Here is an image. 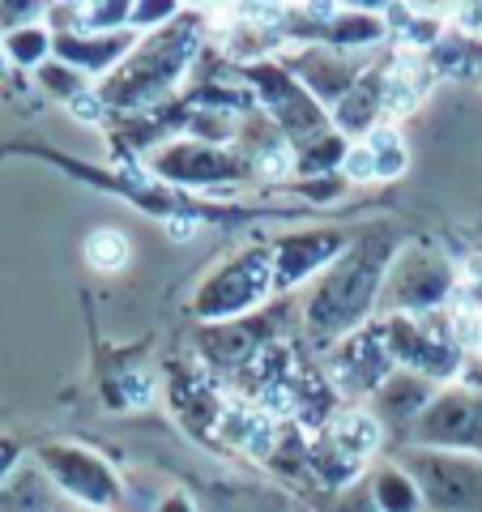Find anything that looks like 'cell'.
I'll use <instances>...</instances> for the list:
<instances>
[{
  "label": "cell",
  "instance_id": "6da1fadb",
  "mask_svg": "<svg viewBox=\"0 0 482 512\" xmlns=\"http://www.w3.org/2000/svg\"><path fill=\"white\" fill-rule=\"evenodd\" d=\"M397 252L393 231H367L355 239L342 256L333 261V269L320 278L316 295L308 299V325L312 333H350L359 320L372 312L380 278L389 269Z\"/></svg>",
  "mask_w": 482,
  "mask_h": 512
},
{
  "label": "cell",
  "instance_id": "7a4b0ae2",
  "mask_svg": "<svg viewBox=\"0 0 482 512\" xmlns=\"http://www.w3.org/2000/svg\"><path fill=\"white\" fill-rule=\"evenodd\" d=\"M406 474L414 478L431 512H482V457L444 453V448H410Z\"/></svg>",
  "mask_w": 482,
  "mask_h": 512
},
{
  "label": "cell",
  "instance_id": "3957f363",
  "mask_svg": "<svg viewBox=\"0 0 482 512\" xmlns=\"http://www.w3.org/2000/svg\"><path fill=\"white\" fill-rule=\"evenodd\" d=\"M376 444H380V423L363 410H346V414H337V419L320 431V440L308 448V466L333 487L350 483V478L363 470V461L376 453Z\"/></svg>",
  "mask_w": 482,
  "mask_h": 512
},
{
  "label": "cell",
  "instance_id": "277c9868",
  "mask_svg": "<svg viewBox=\"0 0 482 512\" xmlns=\"http://www.w3.org/2000/svg\"><path fill=\"white\" fill-rule=\"evenodd\" d=\"M39 461H43L47 478H52L64 495H73L77 504H90V508L116 504V495H120L116 474H111L99 457H90L86 448L47 444V448H39Z\"/></svg>",
  "mask_w": 482,
  "mask_h": 512
},
{
  "label": "cell",
  "instance_id": "5b68a950",
  "mask_svg": "<svg viewBox=\"0 0 482 512\" xmlns=\"http://www.w3.org/2000/svg\"><path fill=\"white\" fill-rule=\"evenodd\" d=\"M273 286V261L265 252H248V256H235V261L227 269H218V274L205 282V291L197 299V312L201 316H235L252 308L256 299H261L265 291Z\"/></svg>",
  "mask_w": 482,
  "mask_h": 512
},
{
  "label": "cell",
  "instance_id": "8992f818",
  "mask_svg": "<svg viewBox=\"0 0 482 512\" xmlns=\"http://www.w3.org/2000/svg\"><path fill=\"white\" fill-rule=\"evenodd\" d=\"M423 448H444V453H465V448H482V402L474 393H440L419 414Z\"/></svg>",
  "mask_w": 482,
  "mask_h": 512
},
{
  "label": "cell",
  "instance_id": "52a82bcc",
  "mask_svg": "<svg viewBox=\"0 0 482 512\" xmlns=\"http://www.w3.org/2000/svg\"><path fill=\"white\" fill-rule=\"evenodd\" d=\"M389 363H393V350H389V338L376 329H363V333H350L337 350V384H342L346 393H367L376 389V384L389 376Z\"/></svg>",
  "mask_w": 482,
  "mask_h": 512
},
{
  "label": "cell",
  "instance_id": "ba28073f",
  "mask_svg": "<svg viewBox=\"0 0 482 512\" xmlns=\"http://www.w3.org/2000/svg\"><path fill=\"white\" fill-rule=\"evenodd\" d=\"M384 338H389L393 359L401 363L423 367V372H453V346L440 329L423 325V320H397L393 329H384Z\"/></svg>",
  "mask_w": 482,
  "mask_h": 512
},
{
  "label": "cell",
  "instance_id": "9c48e42d",
  "mask_svg": "<svg viewBox=\"0 0 482 512\" xmlns=\"http://www.w3.org/2000/svg\"><path fill=\"white\" fill-rule=\"evenodd\" d=\"M333 252H342V239L337 235H295L282 239L273 248V286H291L303 274H312L320 261H333Z\"/></svg>",
  "mask_w": 482,
  "mask_h": 512
},
{
  "label": "cell",
  "instance_id": "30bf717a",
  "mask_svg": "<svg viewBox=\"0 0 482 512\" xmlns=\"http://www.w3.org/2000/svg\"><path fill=\"white\" fill-rule=\"evenodd\" d=\"M393 291L401 295V303H410V308H427V303H436L448 291V269L440 261H427V256H414V261L406 256Z\"/></svg>",
  "mask_w": 482,
  "mask_h": 512
},
{
  "label": "cell",
  "instance_id": "8fae6325",
  "mask_svg": "<svg viewBox=\"0 0 482 512\" xmlns=\"http://www.w3.org/2000/svg\"><path fill=\"white\" fill-rule=\"evenodd\" d=\"M427 406H431V397H427V384L419 376H393L380 389V410L389 414L393 423H406L410 414H423Z\"/></svg>",
  "mask_w": 482,
  "mask_h": 512
},
{
  "label": "cell",
  "instance_id": "7c38bea8",
  "mask_svg": "<svg viewBox=\"0 0 482 512\" xmlns=\"http://www.w3.org/2000/svg\"><path fill=\"white\" fill-rule=\"evenodd\" d=\"M372 500L380 512H419L423 508V495L406 470H380L372 478Z\"/></svg>",
  "mask_w": 482,
  "mask_h": 512
},
{
  "label": "cell",
  "instance_id": "4fadbf2b",
  "mask_svg": "<svg viewBox=\"0 0 482 512\" xmlns=\"http://www.w3.org/2000/svg\"><path fill=\"white\" fill-rule=\"evenodd\" d=\"M201 346H205V355H210L214 363L231 367V363H244L252 355V333L244 325H239V329L235 325H218V329L205 333Z\"/></svg>",
  "mask_w": 482,
  "mask_h": 512
},
{
  "label": "cell",
  "instance_id": "5bb4252c",
  "mask_svg": "<svg viewBox=\"0 0 482 512\" xmlns=\"http://www.w3.org/2000/svg\"><path fill=\"white\" fill-rule=\"evenodd\" d=\"M86 256H90V265L94 269H120L128 261V239L120 231H94L86 239Z\"/></svg>",
  "mask_w": 482,
  "mask_h": 512
},
{
  "label": "cell",
  "instance_id": "9a60e30c",
  "mask_svg": "<svg viewBox=\"0 0 482 512\" xmlns=\"http://www.w3.org/2000/svg\"><path fill=\"white\" fill-rule=\"evenodd\" d=\"M5 52L18 64H39L43 52H47V35L35 30V26H22V30H13V35L5 39Z\"/></svg>",
  "mask_w": 482,
  "mask_h": 512
},
{
  "label": "cell",
  "instance_id": "2e32d148",
  "mask_svg": "<svg viewBox=\"0 0 482 512\" xmlns=\"http://www.w3.org/2000/svg\"><path fill=\"white\" fill-rule=\"evenodd\" d=\"M18 457H22V448H18V440L0 436V491H5V487H9V478H13V470H18Z\"/></svg>",
  "mask_w": 482,
  "mask_h": 512
},
{
  "label": "cell",
  "instance_id": "e0dca14e",
  "mask_svg": "<svg viewBox=\"0 0 482 512\" xmlns=\"http://www.w3.org/2000/svg\"><path fill=\"white\" fill-rule=\"evenodd\" d=\"M163 512H188V504H184V495H171V500L163 504Z\"/></svg>",
  "mask_w": 482,
  "mask_h": 512
}]
</instances>
